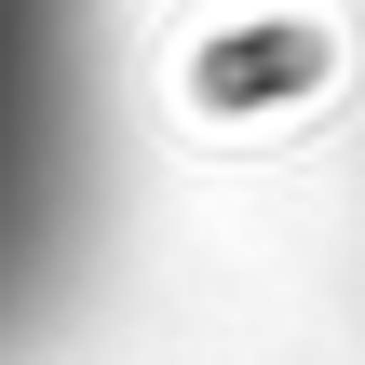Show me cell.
<instances>
[{
  "instance_id": "obj_1",
  "label": "cell",
  "mask_w": 365,
  "mask_h": 365,
  "mask_svg": "<svg viewBox=\"0 0 365 365\" xmlns=\"http://www.w3.org/2000/svg\"><path fill=\"white\" fill-rule=\"evenodd\" d=\"M108 0H0V339L54 298L95 203Z\"/></svg>"
}]
</instances>
